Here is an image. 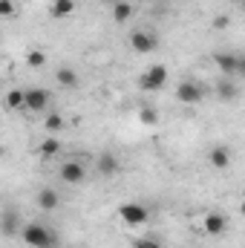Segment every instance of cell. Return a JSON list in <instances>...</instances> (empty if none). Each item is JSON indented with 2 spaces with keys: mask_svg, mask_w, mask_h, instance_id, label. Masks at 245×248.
Listing matches in <instances>:
<instances>
[{
  "mask_svg": "<svg viewBox=\"0 0 245 248\" xmlns=\"http://www.w3.org/2000/svg\"><path fill=\"white\" fill-rule=\"evenodd\" d=\"M95 170H98V176L110 179V176H116V173L122 170V162H119L116 153H101V156L95 159Z\"/></svg>",
  "mask_w": 245,
  "mask_h": 248,
  "instance_id": "cell-11",
  "label": "cell"
},
{
  "mask_svg": "<svg viewBox=\"0 0 245 248\" xmlns=\"http://www.w3.org/2000/svg\"><path fill=\"white\" fill-rule=\"evenodd\" d=\"M138 124H144V127H156V124H159V110L150 107V104H141V107H138Z\"/></svg>",
  "mask_w": 245,
  "mask_h": 248,
  "instance_id": "cell-18",
  "label": "cell"
},
{
  "mask_svg": "<svg viewBox=\"0 0 245 248\" xmlns=\"http://www.w3.org/2000/svg\"><path fill=\"white\" fill-rule=\"evenodd\" d=\"M55 81H58V87H63V90H75L78 87V72L72 66H58Z\"/></svg>",
  "mask_w": 245,
  "mask_h": 248,
  "instance_id": "cell-15",
  "label": "cell"
},
{
  "mask_svg": "<svg viewBox=\"0 0 245 248\" xmlns=\"http://www.w3.org/2000/svg\"><path fill=\"white\" fill-rule=\"evenodd\" d=\"M205 84H199V81H193V78H184L176 84V98L182 101V104H190V107H196V104H202L205 101Z\"/></svg>",
  "mask_w": 245,
  "mask_h": 248,
  "instance_id": "cell-4",
  "label": "cell"
},
{
  "mask_svg": "<svg viewBox=\"0 0 245 248\" xmlns=\"http://www.w3.org/2000/svg\"><path fill=\"white\" fill-rule=\"evenodd\" d=\"M243 196H245V190H243Z\"/></svg>",
  "mask_w": 245,
  "mask_h": 248,
  "instance_id": "cell-30",
  "label": "cell"
},
{
  "mask_svg": "<svg viewBox=\"0 0 245 248\" xmlns=\"http://www.w3.org/2000/svg\"><path fill=\"white\" fill-rule=\"evenodd\" d=\"M240 9H243V12H245V0H240Z\"/></svg>",
  "mask_w": 245,
  "mask_h": 248,
  "instance_id": "cell-28",
  "label": "cell"
},
{
  "mask_svg": "<svg viewBox=\"0 0 245 248\" xmlns=\"http://www.w3.org/2000/svg\"><path fill=\"white\" fill-rule=\"evenodd\" d=\"M15 225H17L15 211H6V219H3V234H15Z\"/></svg>",
  "mask_w": 245,
  "mask_h": 248,
  "instance_id": "cell-24",
  "label": "cell"
},
{
  "mask_svg": "<svg viewBox=\"0 0 245 248\" xmlns=\"http://www.w3.org/2000/svg\"><path fill=\"white\" fill-rule=\"evenodd\" d=\"M15 12H17L15 0H0V17H15Z\"/></svg>",
  "mask_w": 245,
  "mask_h": 248,
  "instance_id": "cell-22",
  "label": "cell"
},
{
  "mask_svg": "<svg viewBox=\"0 0 245 248\" xmlns=\"http://www.w3.org/2000/svg\"><path fill=\"white\" fill-rule=\"evenodd\" d=\"M214 66L222 78H240V55L237 52H214Z\"/></svg>",
  "mask_w": 245,
  "mask_h": 248,
  "instance_id": "cell-5",
  "label": "cell"
},
{
  "mask_svg": "<svg viewBox=\"0 0 245 248\" xmlns=\"http://www.w3.org/2000/svg\"><path fill=\"white\" fill-rule=\"evenodd\" d=\"M237 95H240V90H237L234 78H219V81H216V98H219V101L231 104V101H234Z\"/></svg>",
  "mask_w": 245,
  "mask_h": 248,
  "instance_id": "cell-13",
  "label": "cell"
},
{
  "mask_svg": "<svg viewBox=\"0 0 245 248\" xmlns=\"http://www.w3.org/2000/svg\"><path fill=\"white\" fill-rule=\"evenodd\" d=\"M202 231H205L208 237H222V234L228 231V219H225V214H219V211H208V214L202 217Z\"/></svg>",
  "mask_w": 245,
  "mask_h": 248,
  "instance_id": "cell-9",
  "label": "cell"
},
{
  "mask_svg": "<svg viewBox=\"0 0 245 248\" xmlns=\"http://www.w3.org/2000/svg\"><path fill=\"white\" fill-rule=\"evenodd\" d=\"M116 214H119V219H122L124 225H130V228H138V225H144L150 219V211L141 202H124V205H119Z\"/></svg>",
  "mask_w": 245,
  "mask_h": 248,
  "instance_id": "cell-3",
  "label": "cell"
},
{
  "mask_svg": "<svg viewBox=\"0 0 245 248\" xmlns=\"http://www.w3.org/2000/svg\"><path fill=\"white\" fill-rule=\"evenodd\" d=\"M104 3H119V0H104Z\"/></svg>",
  "mask_w": 245,
  "mask_h": 248,
  "instance_id": "cell-29",
  "label": "cell"
},
{
  "mask_svg": "<svg viewBox=\"0 0 245 248\" xmlns=\"http://www.w3.org/2000/svg\"><path fill=\"white\" fill-rule=\"evenodd\" d=\"M20 240L29 248H55L58 234H55L49 225H44V222H26V225L20 228Z\"/></svg>",
  "mask_w": 245,
  "mask_h": 248,
  "instance_id": "cell-1",
  "label": "cell"
},
{
  "mask_svg": "<svg viewBox=\"0 0 245 248\" xmlns=\"http://www.w3.org/2000/svg\"><path fill=\"white\" fill-rule=\"evenodd\" d=\"M46 58H49V55H46L44 49H29V52H26V63H29L32 69H44V66H46Z\"/></svg>",
  "mask_w": 245,
  "mask_h": 248,
  "instance_id": "cell-21",
  "label": "cell"
},
{
  "mask_svg": "<svg viewBox=\"0 0 245 248\" xmlns=\"http://www.w3.org/2000/svg\"><path fill=\"white\" fill-rule=\"evenodd\" d=\"M44 130L52 136V133H58L63 130V116L61 113H44Z\"/></svg>",
  "mask_w": 245,
  "mask_h": 248,
  "instance_id": "cell-20",
  "label": "cell"
},
{
  "mask_svg": "<svg viewBox=\"0 0 245 248\" xmlns=\"http://www.w3.org/2000/svg\"><path fill=\"white\" fill-rule=\"evenodd\" d=\"M6 110H26V90H20V87H15V90H9L6 93Z\"/></svg>",
  "mask_w": 245,
  "mask_h": 248,
  "instance_id": "cell-17",
  "label": "cell"
},
{
  "mask_svg": "<svg viewBox=\"0 0 245 248\" xmlns=\"http://www.w3.org/2000/svg\"><path fill=\"white\" fill-rule=\"evenodd\" d=\"M240 78H245V55H240Z\"/></svg>",
  "mask_w": 245,
  "mask_h": 248,
  "instance_id": "cell-26",
  "label": "cell"
},
{
  "mask_svg": "<svg viewBox=\"0 0 245 248\" xmlns=\"http://www.w3.org/2000/svg\"><path fill=\"white\" fill-rule=\"evenodd\" d=\"M61 139L58 136H46L44 141H41V147H38V153H41V159H55L58 153H61Z\"/></svg>",
  "mask_w": 245,
  "mask_h": 248,
  "instance_id": "cell-14",
  "label": "cell"
},
{
  "mask_svg": "<svg viewBox=\"0 0 245 248\" xmlns=\"http://www.w3.org/2000/svg\"><path fill=\"white\" fill-rule=\"evenodd\" d=\"M130 17H133V3H127V0L113 3V20L116 23H127Z\"/></svg>",
  "mask_w": 245,
  "mask_h": 248,
  "instance_id": "cell-19",
  "label": "cell"
},
{
  "mask_svg": "<svg viewBox=\"0 0 245 248\" xmlns=\"http://www.w3.org/2000/svg\"><path fill=\"white\" fill-rule=\"evenodd\" d=\"M168 78H170L168 66H165V63H153V66H147V69L138 75V90H141V93H159V90H165Z\"/></svg>",
  "mask_w": 245,
  "mask_h": 248,
  "instance_id": "cell-2",
  "label": "cell"
},
{
  "mask_svg": "<svg viewBox=\"0 0 245 248\" xmlns=\"http://www.w3.org/2000/svg\"><path fill=\"white\" fill-rule=\"evenodd\" d=\"M240 214L245 217V196H243V202H240Z\"/></svg>",
  "mask_w": 245,
  "mask_h": 248,
  "instance_id": "cell-27",
  "label": "cell"
},
{
  "mask_svg": "<svg viewBox=\"0 0 245 248\" xmlns=\"http://www.w3.org/2000/svg\"><path fill=\"white\" fill-rule=\"evenodd\" d=\"M130 46H133L138 55H150V52L159 46V38H156L150 29H136V32H130Z\"/></svg>",
  "mask_w": 245,
  "mask_h": 248,
  "instance_id": "cell-6",
  "label": "cell"
},
{
  "mask_svg": "<svg viewBox=\"0 0 245 248\" xmlns=\"http://www.w3.org/2000/svg\"><path fill=\"white\" fill-rule=\"evenodd\" d=\"M58 176H61L63 185H81L87 179V168H84V162L69 159V162H63L61 168H58Z\"/></svg>",
  "mask_w": 245,
  "mask_h": 248,
  "instance_id": "cell-8",
  "label": "cell"
},
{
  "mask_svg": "<svg viewBox=\"0 0 245 248\" xmlns=\"http://www.w3.org/2000/svg\"><path fill=\"white\" fill-rule=\"evenodd\" d=\"M231 147H225V144H214L211 150H208V165L214 168V170H225V168H231Z\"/></svg>",
  "mask_w": 245,
  "mask_h": 248,
  "instance_id": "cell-10",
  "label": "cell"
},
{
  "mask_svg": "<svg viewBox=\"0 0 245 248\" xmlns=\"http://www.w3.org/2000/svg\"><path fill=\"white\" fill-rule=\"evenodd\" d=\"M72 12H75V0H52L49 3V17H55V20L69 17Z\"/></svg>",
  "mask_w": 245,
  "mask_h": 248,
  "instance_id": "cell-16",
  "label": "cell"
},
{
  "mask_svg": "<svg viewBox=\"0 0 245 248\" xmlns=\"http://www.w3.org/2000/svg\"><path fill=\"white\" fill-rule=\"evenodd\" d=\"M35 202H38V208H41V211L52 214V211H58L61 196H58V190H55V187H41V190H38V196H35Z\"/></svg>",
  "mask_w": 245,
  "mask_h": 248,
  "instance_id": "cell-12",
  "label": "cell"
},
{
  "mask_svg": "<svg viewBox=\"0 0 245 248\" xmlns=\"http://www.w3.org/2000/svg\"><path fill=\"white\" fill-rule=\"evenodd\" d=\"M52 101V93L44 90V87H26V110L29 113H46Z\"/></svg>",
  "mask_w": 245,
  "mask_h": 248,
  "instance_id": "cell-7",
  "label": "cell"
},
{
  "mask_svg": "<svg viewBox=\"0 0 245 248\" xmlns=\"http://www.w3.org/2000/svg\"><path fill=\"white\" fill-rule=\"evenodd\" d=\"M133 248H162V243H156L153 237H138L133 240Z\"/></svg>",
  "mask_w": 245,
  "mask_h": 248,
  "instance_id": "cell-23",
  "label": "cell"
},
{
  "mask_svg": "<svg viewBox=\"0 0 245 248\" xmlns=\"http://www.w3.org/2000/svg\"><path fill=\"white\" fill-rule=\"evenodd\" d=\"M228 23H231V17H228V15H216V17H214V29H225Z\"/></svg>",
  "mask_w": 245,
  "mask_h": 248,
  "instance_id": "cell-25",
  "label": "cell"
}]
</instances>
